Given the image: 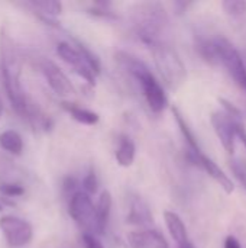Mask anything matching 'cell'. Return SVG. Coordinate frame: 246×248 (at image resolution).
I'll use <instances>...</instances> for the list:
<instances>
[{
	"instance_id": "1",
	"label": "cell",
	"mask_w": 246,
	"mask_h": 248,
	"mask_svg": "<svg viewBox=\"0 0 246 248\" xmlns=\"http://www.w3.org/2000/svg\"><path fill=\"white\" fill-rule=\"evenodd\" d=\"M0 71L12 106L22 118L30 121L35 115V108L22 87V57L14 41L4 28L0 29Z\"/></svg>"
},
{
	"instance_id": "2",
	"label": "cell",
	"mask_w": 246,
	"mask_h": 248,
	"mask_svg": "<svg viewBox=\"0 0 246 248\" xmlns=\"http://www.w3.org/2000/svg\"><path fill=\"white\" fill-rule=\"evenodd\" d=\"M132 23L136 36L149 48L158 42H164L168 31L170 19L161 3H139L132 12Z\"/></svg>"
},
{
	"instance_id": "3",
	"label": "cell",
	"mask_w": 246,
	"mask_h": 248,
	"mask_svg": "<svg viewBox=\"0 0 246 248\" xmlns=\"http://www.w3.org/2000/svg\"><path fill=\"white\" fill-rule=\"evenodd\" d=\"M116 60L123 67V70L128 71L139 83L149 109L154 113H161L168 106V99L162 86L155 78L149 67L144 61L136 58L135 55L125 52V51L117 52Z\"/></svg>"
},
{
	"instance_id": "4",
	"label": "cell",
	"mask_w": 246,
	"mask_h": 248,
	"mask_svg": "<svg viewBox=\"0 0 246 248\" xmlns=\"http://www.w3.org/2000/svg\"><path fill=\"white\" fill-rule=\"evenodd\" d=\"M151 52L155 67L165 84L173 90L183 86L187 78V68L177 49L168 41H164L151 46Z\"/></svg>"
},
{
	"instance_id": "5",
	"label": "cell",
	"mask_w": 246,
	"mask_h": 248,
	"mask_svg": "<svg viewBox=\"0 0 246 248\" xmlns=\"http://www.w3.org/2000/svg\"><path fill=\"white\" fill-rule=\"evenodd\" d=\"M215 46L217 65H223L233 81L246 92V64L239 51L232 45L231 41L223 36L215 38Z\"/></svg>"
},
{
	"instance_id": "6",
	"label": "cell",
	"mask_w": 246,
	"mask_h": 248,
	"mask_svg": "<svg viewBox=\"0 0 246 248\" xmlns=\"http://www.w3.org/2000/svg\"><path fill=\"white\" fill-rule=\"evenodd\" d=\"M68 212L81 230L96 235V208L87 193L75 192L70 199Z\"/></svg>"
},
{
	"instance_id": "7",
	"label": "cell",
	"mask_w": 246,
	"mask_h": 248,
	"mask_svg": "<svg viewBox=\"0 0 246 248\" xmlns=\"http://www.w3.org/2000/svg\"><path fill=\"white\" fill-rule=\"evenodd\" d=\"M0 230L6 243L12 248L23 247L33 238L32 225L28 221L13 215H4L0 218Z\"/></svg>"
},
{
	"instance_id": "8",
	"label": "cell",
	"mask_w": 246,
	"mask_h": 248,
	"mask_svg": "<svg viewBox=\"0 0 246 248\" xmlns=\"http://www.w3.org/2000/svg\"><path fill=\"white\" fill-rule=\"evenodd\" d=\"M57 54L61 57V60L64 62H67L70 67H72L74 71L81 78H84L90 86H94L96 84V73L86 62L81 51L75 45L68 44V42H59L57 45Z\"/></svg>"
},
{
	"instance_id": "9",
	"label": "cell",
	"mask_w": 246,
	"mask_h": 248,
	"mask_svg": "<svg viewBox=\"0 0 246 248\" xmlns=\"http://www.w3.org/2000/svg\"><path fill=\"white\" fill-rule=\"evenodd\" d=\"M187 158L194 164V166H197V167H200L202 170H204L212 179H215L220 186H222V189L228 193V195H231V193H233V190H235V185H233V182L231 180V177L213 161V160H210L206 154H203L202 153V150H199V151H191V150H188L187 151Z\"/></svg>"
},
{
	"instance_id": "10",
	"label": "cell",
	"mask_w": 246,
	"mask_h": 248,
	"mask_svg": "<svg viewBox=\"0 0 246 248\" xmlns=\"http://www.w3.org/2000/svg\"><path fill=\"white\" fill-rule=\"evenodd\" d=\"M42 73L55 94L61 97H68L74 94V86L71 84L67 74L55 62L45 60L42 62Z\"/></svg>"
},
{
	"instance_id": "11",
	"label": "cell",
	"mask_w": 246,
	"mask_h": 248,
	"mask_svg": "<svg viewBox=\"0 0 246 248\" xmlns=\"http://www.w3.org/2000/svg\"><path fill=\"white\" fill-rule=\"evenodd\" d=\"M212 125L215 132L217 134L225 151H228L229 154L235 153V119L232 116H229L226 112H213L212 113Z\"/></svg>"
},
{
	"instance_id": "12",
	"label": "cell",
	"mask_w": 246,
	"mask_h": 248,
	"mask_svg": "<svg viewBox=\"0 0 246 248\" xmlns=\"http://www.w3.org/2000/svg\"><path fill=\"white\" fill-rule=\"evenodd\" d=\"M130 248H170L165 237L155 230L133 231L128 235Z\"/></svg>"
},
{
	"instance_id": "13",
	"label": "cell",
	"mask_w": 246,
	"mask_h": 248,
	"mask_svg": "<svg viewBox=\"0 0 246 248\" xmlns=\"http://www.w3.org/2000/svg\"><path fill=\"white\" fill-rule=\"evenodd\" d=\"M112 205L113 199L109 190H103L96 208V234L103 235L106 232L109 219H110V212H112Z\"/></svg>"
},
{
	"instance_id": "14",
	"label": "cell",
	"mask_w": 246,
	"mask_h": 248,
	"mask_svg": "<svg viewBox=\"0 0 246 248\" xmlns=\"http://www.w3.org/2000/svg\"><path fill=\"white\" fill-rule=\"evenodd\" d=\"M225 13L233 20V25L239 32L246 36V1L242 0H226L222 3Z\"/></svg>"
},
{
	"instance_id": "15",
	"label": "cell",
	"mask_w": 246,
	"mask_h": 248,
	"mask_svg": "<svg viewBox=\"0 0 246 248\" xmlns=\"http://www.w3.org/2000/svg\"><path fill=\"white\" fill-rule=\"evenodd\" d=\"M164 221H165V225L168 228V232L171 234L173 240L178 244H183L188 240V235H187V228L183 222V219L175 214V212H171V211H165L164 212Z\"/></svg>"
},
{
	"instance_id": "16",
	"label": "cell",
	"mask_w": 246,
	"mask_h": 248,
	"mask_svg": "<svg viewBox=\"0 0 246 248\" xmlns=\"http://www.w3.org/2000/svg\"><path fill=\"white\" fill-rule=\"evenodd\" d=\"M128 222L141 227H148L154 222L151 209L142 199H135V202L132 203L130 212L128 215Z\"/></svg>"
},
{
	"instance_id": "17",
	"label": "cell",
	"mask_w": 246,
	"mask_h": 248,
	"mask_svg": "<svg viewBox=\"0 0 246 248\" xmlns=\"http://www.w3.org/2000/svg\"><path fill=\"white\" fill-rule=\"evenodd\" d=\"M61 106H62V109L65 112H68L71 115L72 119H75L77 122H80L83 125H96L99 122V119H100L96 112H91V110L84 109L81 106H77L75 103L62 102Z\"/></svg>"
},
{
	"instance_id": "18",
	"label": "cell",
	"mask_w": 246,
	"mask_h": 248,
	"mask_svg": "<svg viewBox=\"0 0 246 248\" xmlns=\"http://www.w3.org/2000/svg\"><path fill=\"white\" fill-rule=\"evenodd\" d=\"M136 147L129 137H122L116 150V161L122 167H130L135 161Z\"/></svg>"
},
{
	"instance_id": "19",
	"label": "cell",
	"mask_w": 246,
	"mask_h": 248,
	"mask_svg": "<svg viewBox=\"0 0 246 248\" xmlns=\"http://www.w3.org/2000/svg\"><path fill=\"white\" fill-rule=\"evenodd\" d=\"M0 147L13 155H20L23 151V140L19 132L9 129L0 134Z\"/></svg>"
},
{
	"instance_id": "20",
	"label": "cell",
	"mask_w": 246,
	"mask_h": 248,
	"mask_svg": "<svg viewBox=\"0 0 246 248\" xmlns=\"http://www.w3.org/2000/svg\"><path fill=\"white\" fill-rule=\"evenodd\" d=\"M29 6H32L35 10H38L45 20H51L62 13V4L55 0H42V1H30Z\"/></svg>"
},
{
	"instance_id": "21",
	"label": "cell",
	"mask_w": 246,
	"mask_h": 248,
	"mask_svg": "<svg viewBox=\"0 0 246 248\" xmlns=\"http://www.w3.org/2000/svg\"><path fill=\"white\" fill-rule=\"evenodd\" d=\"M173 115H174V118H175V121H177V125H178V128H180V131H181V134H183V137H184L187 145H188V150H191V151H199V150H200L199 142H197V140H196L193 131L190 129L188 124H187L186 119L183 118L181 112H180L177 108H173Z\"/></svg>"
},
{
	"instance_id": "22",
	"label": "cell",
	"mask_w": 246,
	"mask_h": 248,
	"mask_svg": "<svg viewBox=\"0 0 246 248\" xmlns=\"http://www.w3.org/2000/svg\"><path fill=\"white\" fill-rule=\"evenodd\" d=\"M97 187H99V182H97V176L94 173V170H90L88 174L84 177L83 180V189L86 190L84 193H87L88 196L96 193L97 192Z\"/></svg>"
},
{
	"instance_id": "23",
	"label": "cell",
	"mask_w": 246,
	"mask_h": 248,
	"mask_svg": "<svg viewBox=\"0 0 246 248\" xmlns=\"http://www.w3.org/2000/svg\"><path fill=\"white\" fill-rule=\"evenodd\" d=\"M0 192L4 195V196H22L25 193V189L20 186V185H16V183H3L0 185Z\"/></svg>"
},
{
	"instance_id": "24",
	"label": "cell",
	"mask_w": 246,
	"mask_h": 248,
	"mask_svg": "<svg viewBox=\"0 0 246 248\" xmlns=\"http://www.w3.org/2000/svg\"><path fill=\"white\" fill-rule=\"evenodd\" d=\"M219 102L222 103V106H223V112H226L229 116H232L233 119H239V121H242V113H241V110L232 103V102H229V100H226V99H223V97H220L219 99Z\"/></svg>"
},
{
	"instance_id": "25",
	"label": "cell",
	"mask_w": 246,
	"mask_h": 248,
	"mask_svg": "<svg viewBox=\"0 0 246 248\" xmlns=\"http://www.w3.org/2000/svg\"><path fill=\"white\" fill-rule=\"evenodd\" d=\"M81 240H83V246H84V248H104L103 247V244H101V241H100L94 234H87V232H84L83 237H81Z\"/></svg>"
},
{
	"instance_id": "26",
	"label": "cell",
	"mask_w": 246,
	"mask_h": 248,
	"mask_svg": "<svg viewBox=\"0 0 246 248\" xmlns=\"http://www.w3.org/2000/svg\"><path fill=\"white\" fill-rule=\"evenodd\" d=\"M233 128H235V137H238L241 140V142L244 144L246 150V128L244 125L242 121L239 119H235V124H233Z\"/></svg>"
},
{
	"instance_id": "27",
	"label": "cell",
	"mask_w": 246,
	"mask_h": 248,
	"mask_svg": "<svg viewBox=\"0 0 246 248\" xmlns=\"http://www.w3.org/2000/svg\"><path fill=\"white\" fill-rule=\"evenodd\" d=\"M225 248H242V246H241V243H239V240L236 237L229 235L225 240Z\"/></svg>"
},
{
	"instance_id": "28",
	"label": "cell",
	"mask_w": 246,
	"mask_h": 248,
	"mask_svg": "<svg viewBox=\"0 0 246 248\" xmlns=\"http://www.w3.org/2000/svg\"><path fill=\"white\" fill-rule=\"evenodd\" d=\"M75 186H77L75 179H67V180H65V183H64V189H65V192H71V190H74V189H75Z\"/></svg>"
},
{
	"instance_id": "29",
	"label": "cell",
	"mask_w": 246,
	"mask_h": 248,
	"mask_svg": "<svg viewBox=\"0 0 246 248\" xmlns=\"http://www.w3.org/2000/svg\"><path fill=\"white\" fill-rule=\"evenodd\" d=\"M178 248H196V247H194V244H193L190 240H187L186 243H183V244H178Z\"/></svg>"
},
{
	"instance_id": "30",
	"label": "cell",
	"mask_w": 246,
	"mask_h": 248,
	"mask_svg": "<svg viewBox=\"0 0 246 248\" xmlns=\"http://www.w3.org/2000/svg\"><path fill=\"white\" fill-rule=\"evenodd\" d=\"M1 113H3V103H1V99H0V116H1Z\"/></svg>"
},
{
	"instance_id": "31",
	"label": "cell",
	"mask_w": 246,
	"mask_h": 248,
	"mask_svg": "<svg viewBox=\"0 0 246 248\" xmlns=\"http://www.w3.org/2000/svg\"><path fill=\"white\" fill-rule=\"evenodd\" d=\"M0 211H1V205H0Z\"/></svg>"
},
{
	"instance_id": "32",
	"label": "cell",
	"mask_w": 246,
	"mask_h": 248,
	"mask_svg": "<svg viewBox=\"0 0 246 248\" xmlns=\"http://www.w3.org/2000/svg\"><path fill=\"white\" fill-rule=\"evenodd\" d=\"M245 110H246V106H245Z\"/></svg>"
}]
</instances>
